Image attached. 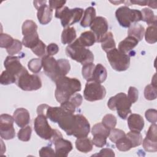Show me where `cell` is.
I'll use <instances>...</instances> for the list:
<instances>
[{
  "instance_id": "f1b7e54d",
  "label": "cell",
  "mask_w": 157,
  "mask_h": 157,
  "mask_svg": "<svg viewBox=\"0 0 157 157\" xmlns=\"http://www.w3.org/2000/svg\"><path fill=\"white\" fill-rule=\"evenodd\" d=\"M146 42L149 44H155L157 41L156 25H149L144 34Z\"/></svg>"
},
{
  "instance_id": "3957f363",
  "label": "cell",
  "mask_w": 157,
  "mask_h": 157,
  "mask_svg": "<svg viewBox=\"0 0 157 157\" xmlns=\"http://www.w3.org/2000/svg\"><path fill=\"white\" fill-rule=\"evenodd\" d=\"M132 104L124 93H119L111 97L108 102L107 106L112 110H117L118 116L123 120L126 119L128 115L131 113Z\"/></svg>"
},
{
  "instance_id": "ba28073f",
  "label": "cell",
  "mask_w": 157,
  "mask_h": 157,
  "mask_svg": "<svg viewBox=\"0 0 157 157\" xmlns=\"http://www.w3.org/2000/svg\"><path fill=\"white\" fill-rule=\"evenodd\" d=\"M105 94V88L101 83L93 80L87 81L83 91V96L86 101L94 102L101 100Z\"/></svg>"
},
{
  "instance_id": "7402d4cb",
  "label": "cell",
  "mask_w": 157,
  "mask_h": 157,
  "mask_svg": "<svg viewBox=\"0 0 157 157\" xmlns=\"http://www.w3.org/2000/svg\"><path fill=\"white\" fill-rule=\"evenodd\" d=\"M128 34V36L136 38L138 41H140L144 37L145 28L141 25L137 23H134L129 27Z\"/></svg>"
},
{
  "instance_id": "44dd1931",
  "label": "cell",
  "mask_w": 157,
  "mask_h": 157,
  "mask_svg": "<svg viewBox=\"0 0 157 157\" xmlns=\"http://www.w3.org/2000/svg\"><path fill=\"white\" fill-rule=\"evenodd\" d=\"M101 47L106 53L114 49L116 47V44L113 39V36L111 32H107L101 39Z\"/></svg>"
},
{
  "instance_id": "4316f807",
  "label": "cell",
  "mask_w": 157,
  "mask_h": 157,
  "mask_svg": "<svg viewBox=\"0 0 157 157\" xmlns=\"http://www.w3.org/2000/svg\"><path fill=\"white\" fill-rule=\"evenodd\" d=\"M78 40L85 47L92 46L96 42L95 35L92 31H90L82 33L79 38H78Z\"/></svg>"
},
{
  "instance_id": "d590c367",
  "label": "cell",
  "mask_w": 157,
  "mask_h": 157,
  "mask_svg": "<svg viewBox=\"0 0 157 157\" xmlns=\"http://www.w3.org/2000/svg\"><path fill=\"white\" fill-rule=\"evenodd\" d=\"M94 67L95 65L93 63H89L83 65L82 69V76L87 81L91 80Z\"/></svg>"
},
{
  "instance_id": "816d5d0a",
  "label": "cell",
  "mask_w": 157,
  "mask_h": 157,
  "mask_svg": "<svg viewBox=\"0 0 157 157\" xmlns=\"http://www.w3.org/2000/svg\"><path fill=\"white\" fill-rule=\"evenodd\" d=\"M145 116L146 119L151 123H156L157 121V111L154 109H150L146 110Z\"/></svg>"
},
{
  "instance_id": "7dc6e473",
  "label": "cell",
  "mask_w": 157,
  "mask_h": 157,
  "mask_svg": "<svg viewBox=\"0 0 157 157\" xmlns=\"http://www.w3.org/2000/svg\"><path fill=\"white\" fill-rule=\"evenodd\" d=\"M156 123H153L148 128V130L146 134V138L148 139L154 141V142H157V130H156Z\"/></svg>"
},
{
  "instance_id": "e0dca14e",
  "label": "cell",
  "mask_w": 157,
  "mask_h": 157,
  "mask_svg": "<svg viewBox=\"0 0 157 157\" xmlns=\"http://www.w3.org/2000/svg\"><path fill=\"white\" fill-rule=\"evenodd\" d=\"M14 121L18 126L23 128L30 121V115L29 112L25 108L17 109L13 114Z\"/></svg>"
},
{
  "instance_id": "4dcf8cb0",
  "label": "cell",
  "mask_w": 157,
  "mask_h": 157,
  "mask_svg": "<svg viewBox=\"0 0 157 157\" xmlns=\"http://www.w3.org/2000/svg\"><path fill=\"white\" fill-rule=\"evenodd\" d=\"M115 144L117 149L121 151H127L132 148V144L126 136L118 139Z\"/></svg>"
},
{
  "instance_id": "9c48e42d",
  "label": "cell",
  "mask_w": 157,
  "mask_h": 157,
  "mask_svg": "<svg viewBox=\"0 0 157 157\" xmlns=\"http://www.w3.org/2000/svg\"><path fill=\"white\" fill-rule=\"evenodd\" d=\"M90 131V124L88 120L81 114L75 115V120L69 136L78 138L87 137Z\"/></svg>"
},
{
  "instance_id": "ffe728a7",
  "label": "cell",
  "mask_w": 157,
  "mask_h": 157,
  "mask_svg": "<svg viewBox=\"0 0 157 157\" xmlns=\"http://www.w3.org/2000/svg\"><path fill=\"white\" fill-rule=\"evenodd\" d=\"M107 72L106 69L101 64H97L93 71L92 78L91 80L95 81L98 83H103L107 78Z\"/></svg>"
},
{
  "instance_id": "cb8c5ba5",
  "label": "cell",
  "mask_w": 157,
  "mask_h": 157,
  "mask_svg": "<svg viewBox=\"0 0 157 157\" xmlns=\"http://www.w3.org/2000/svg\"><path fill=\"white\" fill-rule=\"evenodd\" d=\"M76 148L83 153H88L93 149V143L90 139L85 137L78 138L75 141Z\"/></svg>"
},
{
  "instance_id": "74e56055",
  "label": "cell",
  "mask_w": 157,
  "mask_h": 157,
  "mask_svg": "<svg viewBox=\"0 0 157 157\" xmlns=\"http://www.w3.org/2000/svg\"><path fill=\"white\" fill-rule=\"evenodd\" d=\"M16 77L10 74L7 70L4 71L0 77V83L3 85H7L11 83H15Z\"/></svg>"
},
{
  "instance_id": "f907efd6",
  "label": "cell",
  "mask_w": 157,
  "mask_h": 157,
  "mask_svg": "<svg viewBox=\"0 0 157 157\" xmlns=\"http://www.w3.org/2000/svg\"><path fill=\"white\" fill-rule=\"evenodd\" d=\"M39 156L41 157H53L56 156L55 151L51 147L48 146L43 147L40 148L39 151Z\"/></svg>"
},
{
  "instance_id": "f6af8a7d",
  "label": "cell",
  "mask_w": 157,
  "mask_h": 157,
  "mask_svg": "<svg viewBox=\"0 0 157 157\" xmlns=\"http://www.w3.org/2000/svg\"><path fill=\"white\" fill-rule=\"evenodd\" d=\"M14 39L7 34L1 33L0 35V47L1 48H9L13 42Z\"/></svg>"
},
{
  "instance_id": "8d00e7d4",
  "label": "cell",
  "mask_w": 157,
  "mask_h": 157,
  "mask_svg": "<svg viewBox=\"0 0 157 157\" xmlns=\"http://www.w3.org/2000/svg\"><path fill=\"white\" fill-rule=\"evenodd\" d=\"M32 129L30 126H26L20 129L17 134L18 138L20 140L23 142L29 141L31 139Z\"/></svg>"
},
{
  "instance_id": "db71d44e",
  "label": "cell",
  "mask_w": 157,
  "mask_h": 157,
  "mask_svg": "<svg viewBox=\"0 0 157 157\" xmlns=\"http://www.w3.org/2000/svg\"><path fill=\"white\" fill-rule=\"evenodd\" d=\"M69 101H71L75 106L76 108L80 106V105L82 103L83 101V98L82 95L79 93H75L69 99Z\"/></svg>"
},
{
  "instance_id": "f35d334b",
  "label": "cell",
  "mask_w": 157,
  "mask_h": 157,
  "mask_svg": "<svg viewBox=\"0 0 157 157\" xmlns=\"http://www.w3.org/2000/svg\"><path fill=\"white\" fill-rule=\"evenodd\" d=\"M102 123L110 130L115 127L117 124V118L112 114H106L102 120Z\"/></svg>"
},
{
  "instance_id": "ee69618b",
  "label": "cell",
  "mask_w": 157,
  "mask_h": 157,
  "mask_svg": "<svg viewBox=\"0 0 157 157\" xmlns=\"http://www.w3.org/2000/svg\"><path fill=\"white\" fill-rule=\"evenodd\" d=\"M142 145L144 150L148 152H156L157 151V142H154L145 138L142 140Z\"/></svg>"
},
{
  "instance_id": "ab89813d",
  "label": "cell",
  "mask_w": 157,
  "mask_h": 157,
  "mask_svg": "<svg viewBox=\"0 0 157 157\" xmlns=\"http://www.w3.org/2000/svg\"><path fill=\"white\" fill-rule=\"evenodd\" d=\"M28 67L29 69L34 74L39 72L42 67V59L39 58L31 59L28 63Z\"/></svg>"
},
{
  "instance_id": "60d3db41",
  "label": "cell",
  "mask_w": 157,
  "mask_h": 157,
  "mask_svg": "<svg viewBox=\"0 0 157 157\" xmlns=\"http://www.w3.org/2000/svg\"><path fill=\"white\" fill-rule=\"evenodd\" d=\"M144 96L147 100H154L157 97L156 86L150 84L145 86L144 90Z\"/></svg>"
},
{
  "instance_id": "5bb4252c",
  "label": "cell",
  "mask_w": 157,
  "mask_h": 157,
  "mask_svg": "<svg viewBox=\"0 0 157 157\" xmlns=\"http://www.w3.org/2000/svg\"><path fill=\"white\" fill-rule=\"evenodd\" d=\"M4 66L6 70L15 77H17L25 68V67L21 65L18 57L11 55L6 57L4 63Z\"/></svg>"
},
{
  "instance_id": "c3c4849f",
  "label": "cell",
  "mask_w": 157,
  "mask_h": 157,
  "mask_svg": "<svg viewBox=\"0 0 157 157\" xmlns=\"http://www.w3.org/2000/svg\"><path fill=\"white\" fill-rule=\"evenodd\" d=\"M106 137L102 135H94L92 139V143L93 145L98 147H103L105 145L107 142Z\"/></svg>"
},
{
  "instance_id": "94428289",
  "label": "cell",
  "mask_w": 157,
  "mask_h": 157,
  "mask_svg": "<svg viewBox=\"0 0 157 157\" xmlns=\"http://www.w3.org/2000/svg\"><path fill=\"white\" fill-rule=\"evenodd\" d=\"M131 4H137L139 6H146L147 5V1H131Z\"/></svg>"
},
{
  "instance_id": "f5cc1de1",
  "label": "cell",
  "mask_w": 157,
  "mask_h": 157,
  "mask_svg": "<svg viewBox=\"0 0 157 157\" xmlns=\"http://www.w3.org/2000/svg\"><path fill=\"white\" fill-rule=\"evenodd\" d=\"M60 107L66 112L74 113L75 112V106L69 100L61 103Z\"/></svg>"
},
{
  "instance_id": "8992f818",
  "label": "cell",
  "mask_w": 157,
  "mask_h": 157,
  "mask_svg": "<svg viewBox=\"0 0 157 157\" xmlns=\"http://www.w3.org/2000/svg\"><path fill=\"white\" fill-rule=\"evenodd\" d=\"M17 85L24 91H34L40 89L42 82L40 77L35 74H29L25 67L16 77Z\"/></svg>"
},
{
  "instance_id": "2e32d148",
  "label": "cell",
  "mask_w": 157,
  "mask_h": 157,
  "mask_svg": "<svg viewBox=\"0 0 157 157\" xmlns=\"http://www.w3.org/2000/svg\"><path fill=\"white\" fill-rule=\"evenodd\" d=\"M37 10V17L39 23L44 25L49 23L53 17V9L49 5L44 3L40 6Z\"/></svg>"
},
{
  "instance_id": "9f6ffc18",
  "label": "cell",
  "mask_w": 157,
  "mask_h": 157,
  "mask_svg": "<svg viewBox=\"0 0 157 157\" xmlns=\"http://www.w3.org/2000/svg\"><path fill=\"white\" fill-rule=\"evenodd\" d=\"M66 1H54L50 0L48 1L49 6L52 9H55L56 10L59 9L64 7V5L66 4Z\"/></svg>"
},
{
  "instance_id": "83f0119b",
  "label": "cell",
  "mask_w": 157,
  "mask_h": 157,
  "mask_svg": "<svg viewBox=\"0 0 157 157\" xmlns=\"http://www.w3.org/2000/svg\"><path fill=\"white\" fill-rule=\"evenodd\" d=\"M40 41L37 32H34L24 36L22 40V44L29 48H33Z\"/></svg>"
},
{
  "instance_id": "680465c9",
  "label": "cell",
  "mask_w": 157,
  "mask_h": 157,
  "mask_svg": "<svg viewBox=\"0 0 157 157\" xmlns=\"http://www.w3.org/2000/svg\"><path fill=\"white\" fill-rule=\"evenodd\" d=\"M49 105L45 104L39 105L37 108V113L38 115H43L45 117V114Z\"/></svg>"
},
{
  "instance_id": "d6986e66",
  "label": "cell",
  "mask_w": 157,
  "mask_h": 157,
  "mask_svg": "<svg viewBox=\"0 0 157 157\" xmlns=\"http://www.w3.org/2000/svg\"><path fill=\"white\" fill-rule=\"evenodd\" d=\"M139 41L134 37L128 36L118 44V50L121 52L127 53L132 50L137 44Z\"/></svg>"
},
{
  "instance_id": "52a82bcc",
  "label": "cell",
  "mask_w": 157,
  "mask_h": 157,
  "mask_svg": "<svg viewBox=\"0 0 157 157\" xmlns=\"http://www.w3.org/2000/svg\"><path fill=\"white\" fill-rule=\"evenodd\" d=\"M107 58L111 67L117 71H124L129 67V56L116 48L107 53Z\"/></svg>"
},
{
  "instance_id": "d6a6232c",
  "label": "cell",
  "mask_w": 157,
  "mask_h": 157,
  "mask_svg": "<svg viewBox=\"0 0 157 157\" xmlns=\"http://www.w3.org/2000/svg\"><path fill=\"white\" fill-rule=\"evenodd\" d=\"M22 29V34L26 36L27 34L34 33L37 31V26L35 22L32 20H27L25 21L22 25L21 27Z\"/></svg>"
},
{
  "instance_id": "603a6c76",
  "label": "cell",
  "mask_w": 157,
  "mask_h": 157,
  "mask_svg": "<svg viewBox=\"0 0 157 157\" xmlns=\"http://www.w3.org/2000/svg\"><path fill=\"white\" fill-rule=\"evenodd\" d=\"M66 112L61 107H51L47 109L45 117L49 118L54 123H58L59 119Z\"/></svg>"
},
{
  "instance_id": "7c38bea8",
  "label": "cell",
  "mask_w": 157,
  "mask_h": 157,
  "mask_svg": "<svg viewBox=\"0 0 157 157\" xmlns=\"http://www.w3.org/2000/svg\"><path fill=\"white\" fill-rule=\"evenodd\" d=\"M42 64L45 75L55 82L59 77L57 60L52 56L45 55L42 58Z\"/></svg>"
},
{
  "instance_id": "6f0895ef",
  "label": "cell",
  "mask_w": 157,
  "mask_h": 157,
  "mask_svg": "<svg viewBox=\"0 0 157 157\" xmlns=\"http://www.w3.org/2000/svg\"><path fill=\"white\" fill-rule=\"evenodd\" d=\"M94 156H115V153L113 151L109 148H102L99 153L94 155Z\"/></svg>"
},
{
  "instance_id": "d4e9b609",
  "label": "cell",
  "mask_w": 157,
  "mask_h": 157,
  "mask_svg": "<svg viewBox=\"0 0 157 157\" xmlns=\"http://www.w3.org/2000/svg\"><path fill=\"white\" fill-rule=\"evenodd\" d=\"M96 18V10L93 7H87L83 13V16L80 21V25L86 28L90 26L94 19Z\"/></svg>"
},
{
  "instance_id": "8fae6325",
  "label": "cell",
  "mask_w": 157,
  "mask_h": 157,
  "mask_svg": "<svg viewBox=\"0 0 157 157\" xmlns=\"http://www.w3.org/2000/svg\"><path fill=\"white\" fill-rule=\"evenodd\" d=\"M34 128L36 134L40 138L50 140L52 137L53 129L49 125L47 117L43 115H37L34 121Z\"/></svg>"
},
{
  "instance_id": "7bdbcfd3",
  "label": "cell",
  "mask_w": 157,
  "mask_h": 157,
  "mask_svg": "<svg viewBox=\"0 0 157 157\" xmlns=\"http://www.w3.org/2000/svg\"><path fill=\"white\" fill-rule=\"evenodd\" d=\"M22 48V43L17 40V39H14L13 42L12 44L6 49L7 52L8 54L10 55H14L15 54L18 53Z\"/></svg>"
},
{
  "instance_id": "5b68a950",
  "label": "cell",
  "mask_w": 157,
  "mask_h": 157,
  "mask_svg": "<svg viewBox=\"0 0 157 157\" xmlns=\"http://www.w3.org/2000/svg\"><path fill=\"white\" fill-rule=\"evenodd\" d=\"M83 14V10L82 8L69 9L64 6L55 11V16L61 20V23L64 28L69 27L81 20Z\"/></svg>"
},
{
  "instance_id": "6125c7cd",
  "label": "cell",
  "mask_w": 157,
  "mask_h": 157,
  "mask_svg": "<svg viewBox=\"0 0 157 157\" xmlns=\"http://www.w3.org/2000/svg\"><path fill=\"white\" fill-rule=\"evenodd\" d=\"M147 5L153 9L156 8V1H147Z\"/></svg>"
},
{
  "instance_id": "836d02e7",
  "label": "cell",
  "mask_w": 157,
  "mask_h": 157,
  "mask_svg": "<svg viewBox=\"0 0 157 157\" xmlns=\"http://www.w3.org/2000/svg\"><path fill=\"white\" fill-rule=\"evenodd\" d=\"M92 135H102L108 137L110 133V129L107 128L102 123L95 124L91 129Z\"/></svg>"
},
{
  "instance_id": "681fc988",
  "label": "cell",
  "mask_w": 157,
  "mask_h": 157,
  "mask_svg": "<svg viewBox=\"0 0 157 157\" xmlns=\"http://www.w3.org/2000/svg\"><path fill=\"white\" fill-rule=\"evenodd\" d=\"M127 97L131 104L135 103L138 100L139 98V91L134 86H130L128 90Z\"/></svg>"
},
{
  "instance_id": "ac0fdd59",
  "label": "cell",
  "mask_w": 157,
  "mask_h": 157,
  "mask_svg": "<svg viewBox=\"0 0 157 157\" xmlns=\"http://www.w3.org/2000/svg\"><path fill=\"white\" fill-rule=\"evenodd\" d=\"M128 125L131 131L140 132L144 126V120L139 114L131 113L128 118Z\"/></svg>"
},
{
  "instance_id": "30bf717a",
  "label": "cell",
  "mask_w": 157,
  "mask_h": 157,
  "mask_svg": "<svg viewBox=\"0 0 157 157\" xmlns=\"http://www.w3.org/2000/svg\"><path fill=\"white\" fill-rule=\"evenodd\" d=\"M14 118L9 114H1L0 116V136L5 140L12 139L15 136L13 128Z\"/></svg>"
},
{
  "instance_id": "11a10c76",
  "label": "cell",
  "mask_w": 157,
  "mask_h": 157,
  "mask_svg": "<svg viewBox=\"0 0 157 157\" xmlns=\"http://www.w3.org/2000/svg\"><path fill=\"white\" fill-rule=\"evenodd\" d=\"M59 51V47L55 43L50 44L46 48V52L48 56H53L56 55Z\"/></svg>"
},
{
  "instance_id": "277c9868",
  "label": "cell",
  "mask_w": 157,
  "mask_h": 157,
  "mask_svg": "<svg viewBox=\"0 0 157 157\" xmlns=\"http://www.w3.org/2000/svg\"><path fill=\"white\" fill-rule=\"evenodd\" d=\"M115 16L119 24L124 28H129L132 23L142 20L141 11L131 9L128 6H121L117 9Z\"/></svg>"
},
{
  "instance_id": "1f68e13d",
  "label": "cell",
  "mask_w": 157,
  "mask_h": 157,
  "mask_svg": "<svg viewBox=\"0 0 157 157\" xmlns=\"http://www.w3.org/2000/svg\"><path fill=\"white\" fill-rule=\"evenodd\" d=\"M57 62L58 64V73L59 77L66 76L71 69L69 61L66 59L61 58L58 59Z\"/></svg>"
},
{
  "instance_id": "4fadbf2b",
  "label": "cell",
  "mask_w": 157,
  "mask_h": 157,
  "mask_svg": "<svg viewBox=\"0 0 157 157\" xmlns=\"http://www.w3.org/2000/svg\"><path fill=\"white\" fill-rule=\"evenodd\" d=\"M90 26L95 35L98 42H100L102 37L107 33L109 28L108 22L106 18L103 17H96Z\"/></svg>"
},
{
  "instance_id": "9a60e30c",
  "label": "cell",
  "mask_w": 157,
  "mask_h": 157,
  "mask_svg": "<svg viewBox=\"0 0 157 157\" xmlns=\"http://www.w3.org/2000/svg\"><path fill=\"white\" fill-rule=\"evenodd\" d=\"M55 155L59 157H67L69 153L72 150V143L63 137L58 139L54 143Z\"/></svg>"
},
{
  "instance_id": "7a4b0ae2",
  "label": "cell",
  "mask_w": 157,
  "mask_h": 157,
  "mask_svg": "<svg viewBox=\"0 0 157 157\" xmlns=\"http://www.w3.org/2000/svg\"><path fill=\"white\" fill-rule=\"evenodd\" d=\"M66 53L72 59L80 63L82 65L94 61V55L89 50L83 46L78 39L69 44L66 48Z\"/></svg>"
},
{
  "instance_id": "6da1fadb",
  "label": "cell",
  "mask_w": 157,
  "mask_h": 157,
  "mask_svg": "<svg viewBox=\"0 0 157 157\" xmlns=\"http://www.w3.org/2000/svg\"><path fill=\"white\" fill-rule=\"evenodd\" d=\"M55 83V96L59 103L69 100L71 96L76 92L80 91L82 88L80 80L76 78L63 76L58 78Z\"/></svg>"
},
{
  "instance_id": "484cf974",
  "label": "cell",
  "mask_w": 157,
  "mask_h": 157,
  "mask_svg": "<svg viewBox=\"0 0 157 157\" xmlns=\"http://www.w3.org/2000/svg\"><path fill=\"white\" fill-rule=\"evenodd\" d=\"M77 36L76 31L73 27H67L62 32L61 42L63 44H71L74 42Z\"/></svg>"
},
{
  "instance_id": "91938a15",
  "label": "cell",
  "mask_w": 157,
  "mask_h": 157,
  "mask_svg": "<svg viewBox=\"0 0 157 157\" xmlns=\"http://www.w3.org/2000/svg\"><path fill=\"white\" fill-rule=\"evenodd\" d=\"M63 137V135L61 134V132L59 131L57 129H53V134L52 136V137L50 138V139L49 140L50 141V142L52 143H55V142L56 140H57L58 139Z\"/></svg>"
},
{
  "instance_id": "bcb514c9",
  "label": "cell",
  "mask_w": 157,
  "mask_h": 157,
  "mask_svg": "<svg viewBox=\"0 0 157 157\" xmlns=\"http://www.w3.org/2000/svg\"><path fill=\"white\" fill-rule=\"evenodd\" d=\"M33 52L39 57H44L45 55L46 45L45 44L40 40L39 42L31 49Z\"/></svg>"
},
{
  "instance_id": "e575fe53",
  "label": "cell",
  "mask_w": 157,
  "mask_h": 157,
  "mask_svg": "<svg viewBox=\"0 0 157 157\" xmlns=\"http://www.w3.org/2000/svg\"><path fill=\"white\" fill-rule=\"evenodd\" d=\"M127 137L130 140L132 148L139 146L142 143V136L139 132L130 131L126 135Z\"/></svg>"
},
{
  "instance_id": "f546056e",
  "label": "cell",
  "mask_w": 157,
  "mask_h": 157,
  "mask_svg": "<svg viewBox=\"0 0 157 157\" xmlns=\"http://www.w3.org/2000/svg\"><path fill=\"white\" fill-rule=\"evenodd\" d=\"M141 13L142 16V20L146 22L148 25H156L157 18L152 10L149 8H144L142 10Z\"/></svg>"
},
{
  "instance_id": "b9f144b4",
  "label": "cell",
  "mask_w": 157,
  "mask_h": 157,
  "mask_svg": "<svg viewBox=\"0 0 157 157\" xmlns=\"http://www.w3.org/2000/svg\"><path fill=\"white\" fill-rule=\"evenodd\" d=\"M126 136L125 132L120 129H116V128H113L110 130V133H109V139L113 142L115 143L120 138L124 137Z\"/></svg>"
}]
</instances>
